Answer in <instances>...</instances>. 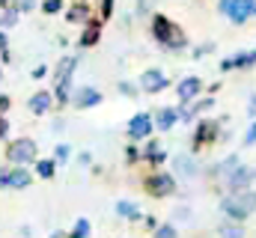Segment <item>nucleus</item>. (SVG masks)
<instances>
[{"label":"nucleus","mask_w":256,"mask_h":238,"mask_svg":"<svg viewBox=\"0 0 256 238\" xmlns=\"http://www.w3.org/2000/svg\"><path fill=\"white\" fill-rule=\"evenodd\" d=\"M220 212L226 214V220H230V224L248 220V218L256 212V194H254V190H232L230 196H224Z\"/></svg>","instance_id":"f257e3e1"},{"label":"nucleus","mask_w":256,"mask_h":238,"mask_svg":"<svg viewBox=\"0 0 256 238\" xmlns=\"http://www.w3.org/2000/svg\"><path fill=\"white\" fill-rule=\"evenodd\" d=\"M248 12H250V15H256V0H248Z\"/></svg>","instance_id":"a878e982"},{"label":"nucleus","mask_w":256,"mask_h":238,"mask_svg":"<svg viewBox=\"0 0 256 238\" xmlns=\"http://www.w3.org/2000/svg\"><path fill=\"white\" fill-rule=\"evenodd\" d=\"M140 86H143L146 92H158V90H164V86H167V78H164L158 68H149V72H143Z\"/></svg>","instance_id":"39448f33"},{"label":"nucleus","mask_w":256,"mask_h":238,"mask_svg":"<svg viewBox=\"0 0 256 238\" xmlns=\"http://www.w3.org/2000/svg\"><path fill=\"white\" fill-rule=\"evenodd\" d=\"M72 68H74V60H72V57L60 60V66H57V80H60V84L72 78Z\"/></svg>","instance_id":"dca6fc26"},{"label":"nucleus","mask_w":256,"mask_h":238,"mask_svg":"<svg viewBox=\"0 0 256 238\" xmlns=\"http://www.w3.org/2000/svg\"><path fill=\"white\" fill-rule=\"evenodd\" d=\"M98 102H102V92H98V90H90V86L78 90V96H74V104H78V108H92V104H98Z\"/></svg>","instance_id":"9d476101"},{"label":"nucleus","mask_w":256,"mask_h":238,"mask_svg":"<svg viewBox=\"0 0 256 238\" xmlns=\"http://www.w3.org/2000/svg\"><path fill=\"white\" fill-rule=\"evenodd\" d=\"M176 119H179V114H176L173 108H164V110L158 114L155 122H158V128H161V131H167V128H173V125H176Z\"/></svg>","instance_id":"4468645a"},{"label":"nucleus","mask_w":256,"mask_h":238,"mask_svg":"<svg viewBox=\"0 0 256 238\" xmlns=\"http://www.w3.org/2000/svg\"><path fill=\"white\" fill-rule=\"evenodd\" d=\"M86 236H90V220L80 218V220L74 224V230H72V238H86Z\"/></svg>","instance_id":"a211bd4d"},{"label":"nucleus","mask_w":256,"mask_h":238,"mask_svg":"<svg viewBox=\"0 0 256 238\" xmlns=\"http://www.w3.org/2000/svg\"><path fill=\"white\" fill-rule=\"evenodd\" d=\"M226 15L232 18V24H244V21H248V15H250V12H248V0H236V3L230 6V12H226Z\"/></svg>","instance_id":"f8f14e48"},{"label":"nucleus","mask_w":256,"mask_h":238,"mask_svg":"<svg viewBox=\"0 0 256 238\" xmlns=\"http://www.w3.org/2000/svg\"><path fill=\"white\" fill-rule=\"evenodd\" d=\"M51 238H63V236H60V232H57V236H51Z\"/></svg>","instance_id":"c85d7f7f"},{"label":"nucleus","mask_w":256,"mask_h":238,"mask_svg":"<svg viewBox=\"0 0 256 238\" xmlns=\"http://www.w3.org/2000/svg\"><path fill=\"white\" fill-rule=\"evenodd\" d=\"M254 178V170H248V167H236L230 176H226V184H230V190H248V182Z\"/></svg>","instance_id":"423d86ee"},{"label":"nucleus","mask_w":256,"mask_h":238,"mask_svg":"<svg viewBox=\"0 0 256 238\" xmlns=\"http://www.w3.org/2000/svg\"><path fill=\"white\" fill-rule=\"evenodd\" d=\"M15 21H18V12H15V9H9V12H3V18H0V24H3V27H12Z\"/></svg>","instance_id":"412c9836"},{"label":"nucleus","mask_w":256,"mask_h":238,"mask_svg":"<svg viewBox=\"0 0 256 238\" xmlns=\"http://www.w3.org/2000/svg\"><path fill=\"white\" fill-rule=\"evenodd\" d=\"M57 158H60V161L68 158V146H57Z\"/></svg>","instance_id":"b1692460"},{"label":"nucleus","mask_w":256,"mask_h":238,"mask_svg":"<svg viewBox=\"0 0 256 238\" xmlns=\"http://www.w3.org/2000/svg\"><path fill=\"white\" fill-rule=\"evenodd\" d=\"M200 90H202L200 78H185V80L179 84V98H182V102H194V98L200 96Z\"/></svg>","instance_id":"1a4fd4ad"},{"label":"nucleus","mask_w":256,"mask_h":238,"mask_svg":"<svg viewBox=\"0 0 256 238\" xmlns=\"http://www.w3.org/2000/svg\"><path fill=\"white\" fill-rule=\"evenodd\" d=\"M218 236L220 238H244V230H242L238 224H230V220H226V224L218 230Z\"/></svg>","instance_id":"2eb2a0df"},{"label":"nucleus","mask_w":256,"mask_h":238,"mask_svg":"<svg viewBox=\"0 0 256 238\" xmlns=\"http://www.w3.org/2000/svg\"><path fill=\"white\" fill-rule=\"evenodd\" d=\"M155 238H179V236H176V226L164 224V226H158V230H155Z\"/></svg>","instance_id":"aec40b11"},{"label":"nucleus","mask_w":256,"mask_h":238,"mask_svg":"<svg viewBox=\"0 0 256 238\" xmlns=\"http://www.w3.org/2000/svg\"><path fill=\"white\" fill-rule=\"evenodd\" d=\"M236 0H220V12H230V6H232Z\"/></svg>","instance_id":"393cba45"},{"label":"nucleus","mask_w":256,"mask_h":238,"mask_svg":"<svg viewBox=\"0 0 256 238\" xmlns=\"http://www.w3.org/2000/svg\"><path fill=\"white\" fill-rule=\"evenodd\" d=\"M48 108H51V96H48V92H36V96L30 98V110H33V114H45Z\"/></svg>","instance_id":"ddd939ff"},{"label":"nucleus","mask_w":256,"mask_h":238,"mask_svg":"<svg viewBox=\"0 0 256 238\" xmlns=\"http://www.w3.org/2000/svg\"><path fill=\"white\" fill-rule=\"evenodd\" d=\"M36 173H39L42 178H51V176H54V161H39Z\"/></svg>","instance_id":"6ab92c4d"},{"label":"nucleus","mask_w":256,"mask_h":238,"mask_svg":"<svg viewBox=\"0 0 256 238\" xmlns=\"http://www.w3.org/2000/svg\"><path fill=\"white\" fill-rule=\"evenodd\" d=\"M256 143V122L248 128V134H244V146H254Z\"/></svg>","instance_id":"4be33fe9"},{"label":"nucleus","mask_w":256,"mask_h":238,"mask_svg":"<svg viewBox=\"0 0 256 238\" xmlns=\"http://www.w3.org/2000/svg\"><path fill=\"white\" fill-rule=\"evenodd\" d=\"M3 48H6V36L0 33V57H3Z\"/></svg>","instance_id":"cd10ccee"},{"label":"nucleus","mask_w":256,"mask_h":238,"mask_svg":"<svg viewBox=\"0 0 256 238\" xmlns=\"http://www.w3.org/2000/svg\"><path fill=\"white\" fill-rule=\"evenodd\" d=\"M116 212H120L122 218H131V220H137V218H140V208H137V206H131V202H126V200H122V202H116Z\"/></svg>","instance_id":"f3484780"},{"label":"nucleus","mask_w":256,"mask_h":238,"mask_svg":"<svg viewBox=\"0 0 256 238\" xmlns=\"http://www.w3.org/2000/svg\"><path fill=\"white\" fill-rule=\"evenodd\" d=\"M176 173L185 178H194L196 176V161H194L191 155H179L176 158Z\"/></svg>","instance_id":"9b49d317"},{"label":"nucleus","mask_w":256,"mask_h":238,"mask_svg":"<svg viewBox=\"0 0 256 238\" xmlns=\"http://www.w3.org/2000/svg\"><path fill=\"white\" fill-rule=\"evenodd\" d=\"M155 39L161 42V45H167V48H182L185 45V36H182V30L173 24V21H167V18H155Z\"/></svg>","instance_id":"f03ea898"},{"label":"nucleus","mask_w":256,"mask_h":238,"mask_svg":"<svg viewBox=\"0 0 256 238\" xmlns=\"http://www.w3.org/2000/svg\"><path fill=\"white\" fill-rule=\"evenodd\" d=\"M21 9H33V0H21Z\"/></svg>","instance_id":"bb28decb"},{"label":"nucleus","mask_w":256,"mask_h":238,"mask_svg":"<svg viewBox=\"0 0 256 238\" xmlns=\"http://www.w3.org/2000/svg\"><path fill=\"white\" fill-rule=\"evenodd\" d=\"M0 184H6V188H27L30 184V173L24 167L9 170V173H0Z\"/></svg>","instance_id":"0eeeda50"},{"label":"nucleus","mask_w":256,"mask_h":238,"mask_svg":"<svg viewBox=\"0 0 256 238\" xmlns=\"http://www.w3.org/2000/svg\"><path fill=\"white\" fill-rule=\"evenodd\" d=\"M149 131H152V119L146 116V114H137V116L128 122V134H131V137H137V140H140V137H146Z\"/></svg>","instance_id":"6e6552de"},{"label":"nucleus","mask_w":256,"mask_h":238,"mask_svg":"<svg viewBox=\"0 0 256 238\" xmlns=\"http://www.w3.org/2000/svg\"><path fill=\"white\" fill-rule=\"evenodd\" d=\"M60 6H63L60 0H48V3H45V12H60Z\"/></svg>","instance_id":"5701e85b"},{"label":"nucleus","mask_w":256,"mask_h":238,"mask_svg":"<svg viewBox=\"0 0 256 238\" xmlns=\"http://www.w3.org/2000/svg\"><path fill=\"white\" fill-rule=\"evenodd\" d=\"M6 155H9V161H15V164H30V161L36 158V143L27 140V137H24V140H15Z\"/></svg>","instance_id":"7ed1b4c3"},{"label":"nucleus","mask_w":256,"mask_h":238,"mask_svg":"<svg viewBox=\"0 0 256 238\" xmlns=\"http://www.w3.org/2000/svg\"><path fill=\"white\" fill-rule=\"evenodd\" d=\"M146 188H149L152 196H170L173 188H176V182H173V176H167V173H158V176H152L146 182Z\"/></svg>","instance_id":"20e7f679"}]
</instances>
